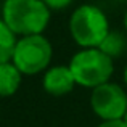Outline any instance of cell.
I'll use <instances>...</instances> for the list:
<instances>
[{"label": "cell", "mask_w": 127, "mask_h": 127, "mask_svg": "<svg viewBox=\"0 0 127 127\" xmlns=\"http://www.w3.org/2000/svg\"><path fill=\"white\" fill-rule=\"evenodd\" d=\"M98 127H127L122 119H116V121H101Z\"/></svg>", "instance_id": "obj_11"}, {"label": "cell", "mask_w": 127, "mask_h": 127, "mask_svg": "<svg viewBox=\"0 0 127 127\" xmlns=\"http://www.w3.org/2000/svg\"><path fill=\"white\" fill-rule=\"evenodd\" d=\"M52 11L42 0H5L2 19L18 37L43 34Z\"/></svg>", "instance_id": "obj_1"}, {"label": "cell", "mask_w": 127, "mask_h": 127, "mask_svg": "<svg viewBox=\"0 0 127 127\" xmlns=\"http://www.w3.org/2000/svg\"><path fill=\"white\" fill-rule=\"evenodd\" d=\"M90 108L101 121H116L122 119L127 111V92L122 85L114 82L92 89L90 93Z\"/></svg>", "instance_id": "obj_5"}, {"label": "cell", "mask_w": 127, "mask_h": 127, "mask_svg": "<svg viewBox=\"0 0 127 127\" xmlns=\"http://www.w3.org/2000/svg\"><path fill=\"white\" fill-rule=\"evenodd\" d=\"M122 77H124V84L127 87V64H126V68H124V74H122Z\"/></svg>", "instance_id": "obj_13"}, {"label": "cell", "mask_w": 127, "mask_h": 127, "mask_svg": "<svg viewBox=\"0 0 127 127\" xmlns=\"http://www.w3.org/2000/svg\"><path fill=\"white\" fill-rule=\"evenodd\" d=\"M68 66L76 84L84 89H95L105 84L114 72V60L103 53L98 47L81 48L72 55Z\"/></svg>", "instance_id": "obj_2"}, {"label": "cell", "mask_w": 127, "mask_h": 127, "mask_svg": "<svg viewBox=\"0 0 127 127\" xmlns=\"http://www.w3.org/2000/svg\"><path fill=\"white\" fill-rule=\"evenodd\" d=\"M109 32V21L100 6L84 3L71 13L69 34L81 48L98 47Z\"/></svg>", "instance_id": "obj_3"}, {"label": "cell", "mask_w": 127, "mask_h": 127, "mask_svg": "<svg viewBox=\"0 0 127 127\" xmlns=\"http://www.w3.org/2000/svg\"><path fill=\"white\" fill-rule=\"evenodd\" d=\"M52 58V42L43 34H32L18 37L11 61L23 76H35L48 69Z\"/></svg>", "instance_id": "obj_4"}, {"label": "cell", "mask_w": 127, "mask_h": 127, "mask_svg": "<svg viewBox=\"0 0 127 127\" xmlns=\"http://www.w3.org/2000/svg\"><path fill=\"white\" fill-rule=\"evenodd\" d=\"M23 81V74L13 61L0 63V96L6 98L18 92Z\"/></svg>", "instance_id": "obj_7"}, {"label": "cell", "mask_w": 127, "mask_h": 127, "mask_svg": "<svg viewBox=\"0 0 127 127\" xmlns=\"http://www.w3.org/2000/svg\"><path fill=\"white\" fill-rule=\"evenodd\" d=\"M16 42H18V35L0 18V63L11 61Z\"/></svg>", "instance_id": "obj_8"}, {"label": "cell", "mask_w": 127, "mask_h": 127, "mask_svg": "<svg viewBox=\"0 0 127 127\" xmlns=\"http://www.w3.org/2000/svg\"><path fill=\"white\" fill-rule=\"evenodd\" d=\"M122 121H124V124L127 126V111H126V114H124V118H122Z\"/></svg>", "instance_id": "obj_14"}, {"label": "cell", "mask_w": 127, "mask_h": 127, "mask_svg": "<svg viewBox=\"0 0 127 127\" xmlns=\"http://www.w3.org/2000/svg\"><path fill=\"white\" fill-rule=\"evenodd\" d=\"M76 79L72 76L69 66H63V64H56L52 68L43 71V77H42V87L48 95L52 96H63L68 95L74 90Z\"/></svg>", "instance_id": "obj_6"}, {"label": "cell", "mask_w": 127, "mask_h": 127, "mask_svg": "<svg viewBox=\"0 0 127 127\" xmlns=\"http://www.w3.org/2000/svg\"><path fill=\"white\" fill-rule=\"evenodd\" d=\"M42 2L50 8V11H61V10L68 8L74 0H42Z\"/></svg>", "instance_id": "obj_10"}, {"label": "cell", "mask_w": 127, "mask_h": 127, "mask_svg": "<svg viewBox=\"0 0 127 127\" xmlns=\"http://www.w3.org/2000/svg\"><path fill=\"white\" fill-rule=\"evenodd\" d=\"M122 23H124V29H126V34H127V11L124 13V19H122Z\"/></svg>", "instance_id": "obj_12"}, {"label": "cell", "mask_w": 127, "mask_h": 127, "mask_svg": "<svg viewBox=\"0 0 127 127\" xmlns=\"http://www.w3.org/2000/svg\"><path fill=\"white\" fill-rule=\"evenodd\" d=\"M98 48L101 50L103 53H106L108 56H111L113 60L121 56L122 52H124V48H126L124 34L119 32V31H111V29H109V32L101 40V43L98 45Z\"/></svg>", "instance_id": "obj_9"}]
</instances>
